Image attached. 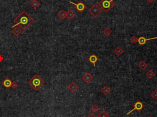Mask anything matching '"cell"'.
<instances>
[{
	"instance_id": "9a60e30c",
	"label": "cell",
	"mask_w": 157,
	"mask_h": 117,
	"mask_svg": "<svg viewBox=\"0 0 157 117\" xmlns=\"http://www.w3.org/2000/svg\"><path fill=\"white\" fill-rule=\"evenodd\" d=\"M123 52H124V50L120 47H116L115 49H114V53L116 55L118 56H120L121 55L123 54Z\"/></svg>"
},
{
	"instance_id": "7a4b0ae2",
	"label": "cell",
	"mask_w": 157,
	"mask_h": 117,
	"mask_svg": "<svg viewBox=\"0 0 157 117\" xmlns=\"http://www.w3.org/2000/svg\"><path fill=\"white\" fill-rule=\"evenodd\" d=\"M28 83L33 88V90L38 91L44 85L45 81L40 76L36 74L28 81Z\"/></svg>"
},
{
	"instance_id": "2e32d148",
	"label": "cell",
	"mask_w": 157,
	"mask_h": 117,
	"mask_svg": "<svg viewBox=\"0 0 157 117\" xmlns=\"http://www.w3.org/2000/svg\"><path fill=\"white\" fill-rule=\"evenodd\" d=\"M67 13V18L69 20H72L73 19H74L75 17H76V14L73 10H69L68 11L66 12Z\"/></svg>"
},
{
	"instance_id": "4316f807",
	"label": "cell",
	"mask_w": 157,
	"mask_h": 117,
	"mask_svg": "<svg viewBox=\"0 0 157 117\" xmlns=\"http://www.w3.org/2000/svg\"><path fill=\"white\" fill-rule=\"evenodd\" d=\"M147 1V2L148 3H149V4H152V3L154 2L155 0H146Z\"/></svg>"
},
{
	"instance_id": "5b68a950",
	"label": "cell",
	"mask_w": 157,
	"mask_h": 117,
	"mask_svg": "<svg viewBox=\"0 0 157 117\" xmlns=\"http://www.w3.org/2000/svg\"><path fill=\"white\" fill-rule=\"evenodd\" d=\"M144 104H143L142 102L140 100H139V99H137V101H136V102L134 104V105H133V109H132L131 110H130V112H128V113H127V115H128L129 114H130L131 113H132L133 111H134V110H136V111H137L138 112H139L141 111L143 109V108H144Z\"/></svg>"
},
{
	"instance_id": "ac0fdd59",
	"label": "cell",
	"mask_w": 157,
	"mask_h": 117,
	"mask_svg": "<svg viewBox=\"0 0 157 117\" xmlns=\"http://www.w3.org/2000/svg\"><path fill=\"white\" fill-rule=\"evenodd\" d=\"M101 92L105 95H107L110 92V88L108 86H104V87L101 88Z\"/></svg>"
},
{
	"instance_id": "9c48e42d",
	"label": "cell",
	"mask_w": 157,
	"mask_h": 117,
	"mask_svg": "<svg viewBox=\"0 0 157 117\" xmlns=\"http://www.w3.org/2000/svg\"><path fill=\"white\" fill-rule=\"evenodd\" d=\"M157 39V37H152V38H149V39H146L144 36H141L139 38H138V41L137 42L139 43V44L141 45V46H144V44H146L147 41L150 40H153V39Z\"/></svg>"
},
{
	"instance_id": "83f0119b",
	"label": "cell",
	"mask_w": 157,
	"mask_h": 117,
	"mask_svg": "<svg viewBox=\"0 0 157 117\" xmlns=\"http://www.w3.org/2000/svg\"><path fill=\"white\" fill-rule=\"evenodd\" d=\"M4 60V58H3V56L2 55H0V62L2 61L3 60Z\"/></svg>"
},
{
	"instance_id": "d6986e66",
	"label": "cell",
	"mask_w": 157,
	"mask_h": 117,
	"mask_svg": "<svg viewBox=\"0 0 157 117\" xmlns=\"http://www.w3.org/2000/svg\"><path fill=\"white\" fill-rule=\"evenodd\" d=\"M103 33H104V34L105 35V36L108 37V36H110V34L112 33V31L109 28L107 27L103 30Z\"/></svg>"
},
{
	"instance_id": "cb8c5ba5",
	"label": "cell",
	"mask_w": 157,
	"mask_h": 117,
	"mask_svg": "<svg viewBox=\"0 0 157 117\" xmlns=\"http://www.w3.org/2000/svg\"><path fill=\"white\" fill-rule=\"evenodd\" d=\"M138 41V38L136 37V36H132L131 38H130V42L133 44H136Z\"/></svg>"
},
{
	"instance_id": "8992f818",
	"label": "cell",
	"mask_w": 157,
	"mask_h": 117,
	"mask_svg": "<svg viewBox=\"0 0 157 117\" xmlns=\"http://www.w3.org/2000/svg\"><path fill=\"white\" fill-rule=\"evenodd\" d=\"M69 3L74 5L76 9L79 13L83 12L86 9V5L82 1H78L77 3H74L72 1H69Z\"/></svg>"
},
{
	"instance_id": "7402d4cb",
	"label": "cell",
	"mask_w": 157,
	"mask_h": 117,
	"mask_svg": "<svg viewBox=\"0 0 157 117\" xmlns=\"http://www.w3.org/2000/svg\"><path fill=\"white\" fill-rule=\"evenodd\" d=\"M97 117H109V115L106 112L105 110H102L100 113L98 115Z\"/></svg>"
},
{
	"instance_id": "30bf717a",
	"label": "cell",
	"mask_w": 157,
	"mask_h": 117,
	"mask_svg": "<svg viewBox=\"0 0 157 117\" xmlns=\"http://www.w3.org/2000/svg\"><path fill=\"white\" fill-rule=\"evenodd\" d=\"M98 60H99V58L94 54L91 55L89 58V61L90 62V63L93 64L94 67H95L96 66V63Z\"/></svg>"
},
{
	"instance_id": "3957f363",
	"label": "cell",
	"mask_w": 157,
	"mask_h": 117,
	"mask_svg": "<svg viewBox=\"0 0 157 117\" xmlns=\"http://www.w3.org/2000/svg\"><path fill=\"white\" fill-rule=\"evenodd\" d=\"M114 1V0H101L98 5L101 8L102 10L107 13L115 6Z\"/></svg>"
},
{
	"instance_id": "e0dca14e",
	"label": "cell",
	"mask_w": 157,
	"mask_h": 117,
	"mask_svg": "<svg viewBox=\"0 0 157 117\" xmlns=\"http://www.w3.org/2000/svg\"><path fill=\"white\" fill-rule=\"evenodd\" d=\"M148 66H149L148 64H147V63L145 62L144 61H141L138 65L139 67L142 71L145 70V69L148 67Z\"/></svg>"
},
{
	"instance_id": "603a6c76",
	"label": "cell",
	"mask_w": 157,
	"mask_h": 117,
	"mask_svg": "<svg viewBox=\"0 0 157 117\" xmlns=\"http://www.w3.org/2000/svg\"><path fill=\"white\" fill-rule=\"evenodd\" d=\"M150 96L154 100H157V90H155L152 92Z\"/></svg>"
},
{
	"instance_id": "6da1fadb",
	"label": "cell",
	"mask_w": 157,
	"mask_h": 117,
	"mask_svg": "<svg viewBox=\"0 0 157 117\" xmlns=\"http://www.w3.org/2000/svg\"><path fill=\"white\" fill-rule=\"evenodd\" d=\"M34 21V19L25 10H23L14 20L15 25H14L12 28H13L17 26H19L22 30V31H24L26 30Z\"/></svg>"
},
{
	"instance_id": "ba28073f",
	"label": "cell",
	"mask_w": 157,
	"mask_h": 117,
	"mask_svg": "<svg viewBox=\"0 0 157 117\" xmlns=\"http://www.w3.org/2000/svg\"><path fill=\"white\" fill-rule=\"evenodd\" d=\"M67 88L70 91L71 93H74L76 90L78 88V86L74 81H72L70 83H69L67 86Z\"/></svg>"
},
{
	"instance_id": "484cf974",
	"label": "cell",
	"mask_w": 157,
	"mask_h": 117,
	"mask_svg": "<svg viewBox=\"0 0 157 117\" xmlns=\"http://www.w3.org/2000/svg\"><path fill=\"white\" fill-rule=\"evenodd\" d=\"M96 117L94 115V114L93 113H90L89 115H88V117Z\"/></svg>"
},
{
	"instance_id": "8fae6325",
	"label": "cell",
	"mask_w": 157,
	"mask_h": 117,
	"mask_svg": "<svg viewBox=\"0 0 157 117\" xmlns=\"http://www.w3.org/2000/svg\"><path fill=\"white\" fill-rule=\"evenodd\" d=\"M30 6L34 10H36L41 6V3L38 0H31L30 2Z\"/></svg>"
},
{
	"instance_id": "52a82bcc",
	"label": "cell",
	"mask_w": 157,
	"mask_h": 117,
	"mask_svg": "<svg viewBox=\"0 0 157 117\" xmlns=\"http://www.w3.org/2000/svg\"><path fill=\"white\" fill-rule=\"evenodd\" d=\"M82 80H84L86 83H89L93 80V77L90 72H87L84 74V76L82 77Z\"/></svg>"
},
{
	"instance_id": "4fadbf2b",
	"label": "cell",
	"mask_w": 157,
	"mask_h": 117,
	"mask_svg": "<svg viewBox=\"0 0 157 117\" xmlns=\"http://www.w3.org/2000/svg\"><path fill=\"white\" fill-rule=\"evenodd\" d=\"M13 30H12V33L15 36H19L21 33H22V30L20 28L19 26H15L14 28H13Z\"/></svg>"
},
{
	"instance_id": "44dd1931",
	"label": "cell",
	"mask_w": 157,
	"mask_h": 117,
	"mask_svg": "<svg viewBox=\"0 0 157 117\" xmlns=\"http://www.w3.org/2000/svg\"><path fill=\"white\" fill-rule=\"evenodd\" d=\"M91 111L93 112H98L99 110V107H98V106L97 104H94L92 105V106H91Z\"/></svg>"
},
{
	"instance_id": "5bb4252c",
	"label": "cell",
	"mask_w": 157,
	"mask_h": 117,
	"mask_svg": "<svg viewBox=\"0 0 157 117\" xmlns=\"http://www.w3.org/2000/svg\"><path fill=\"white\" fill-rule=\"evenodd\" d=\"M57 15L61 20H64L66 18H67V13L64 10L62 9L58 13Z\"/></svg>"
},
{
	"instance_id": "ffe728a7",
	"label": "cell",
	"mask_w": 157,
	"mask_h": 117,
	"mask_svg": "<svg viewBox=\"0 0 157 117\" xmlns=\"http://www.w3.org/2000/svg\"><path fill=\"white\" fill-rule=\"evenodd\" d=\"M155 74L154 72L152 70V69L149 70V71L146 73V76H147L149 79H152L153 77H155Z\"/></svg>"
},
{
	"instance_id": "f1b7e54d",
	"label": "cell",
	"mask_w": 157,
	"mask_h": 117,
	"mask_svg": "<svg viewBox=\"0 0 157 117\" xmlns=\"http://www.w3.org/2000/svg\"><path fill=\"white\" fill-rule=\"evenodd\" d=\"M151 117V116H150V117Z\"/></svg>"
},
{
	"instance_id": "277c9868",
	"label": "cell",
	"mask_w": 157,
	"mask_h": 117,
	"mask_svg": "<svg viewBox=\"0 0 157 117\" xmlns=\"http://www.w3.org/2000/svg\"><path fill=\"white\" fill-rule=\"evenodd\" d=\"M89 12L91 15L96 18L98 17L100 14L102 12V9L98 4H94L91 7L89 8Z\"/></svg>"
},
{
	"instance_id": "d4e9b609",
	"label": "cell",
	"mask_w": 157,
	"mask_h": 117,
	"mask_svg": "<svg viewBox=\"0 0 157 117\" xmlns=\"http://www.w3.org/2000/svg\"><path fill=\"white\" fill-rule=\"evenodd\" d=\"M18 86H19V85H18V83H17V82H16V81H14L12 82V85H11V88L13 89L14 90H16V89L18 88Z\"/></svg>"
},
{
	"instance_id": "7c38bea8",
	"label": "cell",
	"mask_w": 157,
	"mask_h": 117,
	"mask_svg": "<svg viewBox=\"0 0 157 117\" xmlns=\"http://www.w3.org/2000/svg\"><path fill=\"white\" fill-rule=\"evenodd\" d=\"M12 82V81H11V80H10V79H9V78H6L5 80H4L3 81H2L1 84H2V85L4 86V87H5L6 88L8 89V88H9L10 87H11Z\"/></svg>"
}]
</instances>
